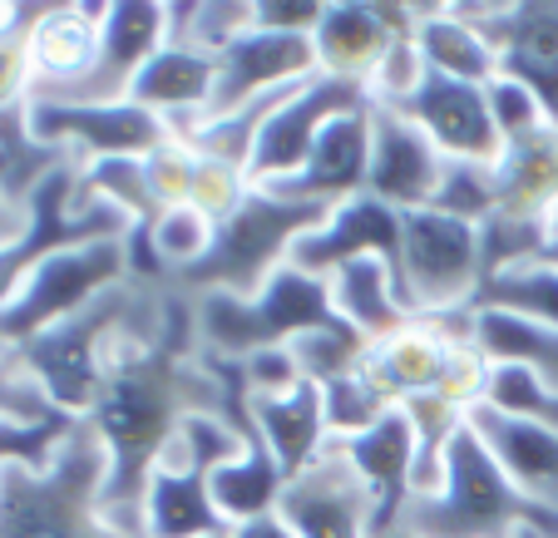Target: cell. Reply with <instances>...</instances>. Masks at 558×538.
Wrapping results in <instances>:
<instances>
[{
	"label": "cell",
	"instance_id": "2e32d148",
	"mask_svg": "<svg viewBox=\"0 0 558 538\" xmlns=\"http://www.w3.org/2000/svg\"><path fill=\"white\" fill-rule=\"evenodd\" d=\"M331 444L356 469L366 494L376 499V538H386L415 494V425L405 415V405H390L356 440H331Z\"/></svg>",
	"mask_w": 558,
	"mask_h": 538
},
{
	"label": "cell",
	"instance_id": "7bdbcfd3",
	"mask_svg": "<svg viewBox=\"0 0 558 538\" xmlns=\"http://www.w3.org/2000/svg\"><path fill=\"white\" fill-rule=\"evenodd\" d=\"M25 228H31V203L11 198V193H0V253L21 243Z\"/></svg>",
	"mask_w": 558,
	"mask_h": 538
},
{
	"label": "cell",
	"instance_id": "4dcf8cb0",
	"mask_svg": "<svg viewBox=\"0 0 558 538\" xmlns=\"http://www.w3.org/2000/svg\"><path fill=\"white\" fill-rule=\"evenodd\" d=\"M80 203H99L129 218V228H144L158 218V203L148 193L144 159H105V163H80Z\"/></svg>",
	"mask_w": 558,
	"mask_h": 538
},
{
	"label": "cell",
	"instance_id": "ab89813d",
	"mask_svg": "<svg viewBox=\"0 0 558 538\" xmlns=\"http://www.w3.org/2000/svg\"><path fill=\"white\" fill-rule=\"evenodd\" d=\"M485 95H489V114H495V129H499V138H505V148L538 134V129H548L538 99L529 95L519 80H509V74H499L495 85H485Z\"/></svg>",
	"mask_w": 558,
	"mask_h": 538
},
{
	"label": "cell",
	"instance_id": "3957f363",
	"mask_svg": "<svg viewBox=\"0 0 558 538\" xmlns=\"http://www.w3.org/2000/svg\"><path fill=\"white\" fill-rule=\"evenodd\" d=\"M337 306L322 277H306L296 267H282L257 296L232 292H198L193 296V341L203 360H247L253 351L287 346L302 331L331 327Z\"/></svg>",
	"mask_w": 558,
	"mask_h": 538
},
{
	"label": "cell",
	"instance_id": "ac0fdd59",
	"mask_svg": "<svg viewBox=\"0 0 558 538\" xmlns=\"http://www.w3.org/2000/svg\"><path fill=\"white\" fill-rule=\"evenodd\" d=\"M213 95H218V60L203 50H189V45H163L129 89V99L163 119L173 129V138H189L208 119Z\"/></svg>",
	"mask_w": 558,
	"mask_h": 538
},
{
	"label": "cell",
	"instance_id": "cb8c5ba5",
	"mask_svg": "<svg viewBox=\"0 0 558 538\" xmlns=\"http://www.w3.org/2000/svg\"><path fill=\"white\" fill-rule=\"evenodd\" d=\"M105 15L109 5H45L31 30V70H35L31 95H50V89L70 85V80H80L89 70Z\"/></svg>",
	"mask_w": 558,
	"mask_h": 538
},
{
	"label": "cell",
	"instance_id": "83f0119b",
	"mask_svg": "<svg viewBox=\"0 0 558 538\" xmlns=\"http://www.w3.org/2000/svg\"><path fill=\"white\" fill-rule=\"evenodd\" d=\"M474 311H505V317H524L558 331V267L519 262L509 272H495L474 296Z\"/></svg>",
	"mask_w": 558,
	"mask_h": 538
},
{
	"label": "cell",
	"instance_id": "ffe728a7",
	"mask_svg": "<svg viewBox=\"0 0 558 538\" xmlns=\"http://www.w3.org/2000/svg\"><path fill=\"white\" fill-rule=\"evenodd\" d=\"M470 430L489 444L509 479L538 499L544 509H558V430L554 425L524 420V415H505L495 405H474Z\"/></svg>",
	"mask_w": 558,
	"mask_h": 538
},
{
	"label": "cell",
	"instance_id": "6da1fadb",
	"mask_svg": "<svg viewBox=\"0 0 558 538\" xmlns=\"http://www.w3.org/2000/svg\"><path fill=\"white\" fill-rule=\"evenodd\" d=\"M109 450L80 420L45 465H0V538H129L105 514Z\"/></svg>",
	"mask_w": 558,
	"mask_h": 538
},
{
	"label": "cell",
	"instance_id": "d6986e66",
	"mask_svg": "<svg viewBox=\"0 0 558 538\" xmlns=\"http://www.w3.org/2000/svg\"><path fill=\"white\" fill-rule=\"evenodd\" d=\"M247 401V420H253L257 440L272 450L277 469L287 479H296L306 465H316L331 444V425H327V395L322 386L302 380L282 395H243Z\"/></svg>",
	"mask_w": 558,
	"mask_h": 538
},
{
	"label": "cell",
	"instance_id": "30bf717a",
	"mask_svg": "<svg viewBox=\"0 0 558 538\" xmlns=\"http://www.w3.org/2000/svg\"><path fill=\"white\" fill-rule=\"evenodd\" d=\"M277 518L296 538H376V499L366 494L337 444H327L316 465L287 479Z\"/></svg>",
	"mask_w": 558,
	"mask_h": 538
},
{
	"label": "cell",
	"instance_id": "d590c367",
	"mask_svg": "<svg viewBox=\"0 0 558 538\" xmlns=\"http://www.w3.org/2000/svg\"><path fill=\"white\" fill-rule=\"evenodd\" d=\"M485 405L505 415H524V420H538V425H554L558 430V395L544 391L529 370L519 366H495L489 370V391H485Z\"/></svg>",
	"mask_w": 558,
	"mask_h": 538
},
{
	"label": "cell",
	"instance_id": "9a60e30c",
	"mask_svg": "<svg viewBox=\"0 0 558 538\" xmlns=\"http://www.w3.org/2000/svg\"><path fill=\"white\" fill-rule=\"evenodd\" d=\"M405 119L430 134V144L440 148L445 159L460 163H485L495 169L499 154H505V138L495 129V114H489V95L485 85H464V80H445V74H425V85L415 89L401 105Z\"/></svg>",
	"mask_w": 558,
	"mask_h": 538
},
{
	"label": "cell",
	"instance_id": "484cf974",
	"mask_svg": "<svg viewBox=\"0 0 558 538\" xmlns=\"http://www.w3.org/2000/svg\"><path fill=\"white\" fill-rule=\"evenodd\" d=\"M208 489H213V504L218 514L228 518V528H247L257 518H272L277 504H282V489H287V475L277 469L272 450L257 440V430L247 435L243 454L218 465L208 475Z\"/></svg>",
	"mask_w": 558,
	"mask_h": 538
},
{
	"label": "cell",
	"instance_id": "d6a6232c",
	"mask_svg": "<svg viewBox=\"0 0 558 538\" xmlns=\"http://www.w3.org/2000/svg\"><path fill=\"white\" fill-rule=\"evenodd\" d=\"M435 212L445 218H460L470 228H485L499 208V193H495V169L485 163H460V159H445L440 173V188H435Z\"/></svg>",
	"mask_w": 558,
	"mask_h": 538
},
{
	"label": "cell",
	"instance_id": "ee69618b",
	"mask_svg": "<svg viewBox=\"0 0 558 538\" xmlns=\"http://www.w3.org/2000/svg\"><path fill=\"white\" fill-rule=\"evenodd\" d=\"M228 538H296V534L272 514V518H257V524H247V528H232Z\"/></svg>",
	"mask_w": 558,
	"mask_h": 538
},
{
	"label": "cell",
	"instance_id": "e575fe53",
	"mask_svg": "<svg viewBox=\"0 0 558 538\" xmlns=\"http://www.w3.org/2000/svg\"><path fill=\"white\" fill-rule=\"evenodd\" d=\"M70 420L50 405L45 386L21 366L15 351H0V425H54Z\"/></svg>",
	"mask_w": 558,
	"mask_h": 538
},
{
	"label": "cell",
	"instance_id": "b9f144b4",
	"mask_svg": "<svg viewBox=\"0 0 558 538\" xmlns=\"http://www.w3.org/2000/svg\"><path fill=\"white\" fill-rule=\"evenodd\" d=\"M322 15H327V0H257V30L306 35L312 40Z\"/></svg>",
	"mask_w": 558,
	"mask_h": 538
},
{
	"label": "cell",
	"instance_id": "603a6c76",
	"mask_svg": "<svg viewBox=\"0 0 558 538\" xmlns=\"http://www.w3.org/2000/svg\"><path fill=\"white\" fill-rule=\"evenodd\" d=\"M228 518L213 504L203 469L158 465L138 504V538H228Z\"/></svg>",
	"mask_w": 558,
	"mask_h": 538
},
{
	"label": "cell",
	"instance_id": "7402d4cb",
	"mask_svg": "<svg viewBox=\"0 0 558 538\" xmlns=\"http://www.w3.org/2000/svg\"><path fill=\"white\" fill-rule=\"evenodd\" d=\"M415 45H421L425 70L445 80H464V85L499 80V50L474 25L470 5H415Z\"/></svg>",
	"mask_w": 558,
	"mask_h": 538
},
{
	"label": "cell",
	"instance_id": "5b68a950",
	"mask_svg": "<svg viewBox=\"0 0 558 538\" xmlns=\"http://www.w3.org/2000/svg\"><path fill=\"white\" fill-rule=\"evenodd\" d=\"M129 282V237H95L45 257L5 306H0V351H21L40 331L80 317L105 292Z\"/></svg>",
	"mask_w": 558,
	"mask_h": 538
},
{
	"label": "cell",
	"instance_id": "bcb514c9",
	"mask_svg": "<svg viewBox=\"0 0 558 538\" xmlns=\"http://www.w3.org/2000/svg\"><path fill=\"white\" fill-rule=\"evenodd\" d=\"M386 538H405V534H386ZM524 538H544V534H524Z\"/></svg>",
	"mask_w": 558,
	"mask_h": 538
},
{
	"label": "cell",
	"instance_id": "f546056e",
	"mask_svg": "<svg viewBox=\"0 0 558 538\" xmlns=\"http://www.w3.org/2000/svg\"><path fill=\"white\" fill-rule=\"evenodd\" d=\"M247 30H257V0H189L169 5V45H189L218 60L228 45H238Z\"/></svg>",
	"mask_w": 558,
	"mask_h": 538
},
{
	"label": "cell",
	"instance_id": "f1b7e54d",
	"mask_svg": "<svg viewBox=\"0 0 558 538\" xmlns=\"http://www.w3.org/2000/svg\"><path fill=\"white\" fill-rule=\"evenodd\" d=\"M474 25L489 35V45L524 60H558V0L554 5H470Z\"/></svg>",
	"mask_w": 558,
	"mask_h": 538
},
{
	"label": "cell",
	"instance_id": "836d02e7",
	"mask_svg": "<svg viewBox=\"0 0 558 538\" xmlns=\"http://www.w3.org/2000/svg\"><path fill=\"white\" fill-rule=\"evenodd\" d=\"M45 5H11V21L0 25V114L31 105L35 70H31V30Z\"/></svg>",
	"mask_w": 558,
	"mask_h": 538
},
{
	"label": "cell",
	"instance_id": "8fae6325",
	"mask_svg": "<svg viewBox=\"0 0 558 538\" xmlns=\"http://www.w3.org/2000/svg\"><path fill=\"white\" fill-rule=\"evenodd\" d=\"M316 74H322V64H316V45L306 40V35L247 30L243 40L218 54V95H213L208 119H228L267 95L306 85ZM208 119H203V124H208Z\"/></svg>",
	"mask_w": 558,
	"mask_h": 538
},
{
	"label": "cell",
	"instance_id": "8d00e7d4",
	"mask_svg": "<svg viewBox=\"0 0 558 538\" xmlns=\"http://www.w3.org/2000/svg\"><path fill=\"white\" fill-rule=\"evenodd\" d=\"M193 173H198V154H193L189 138H169L163 148H154L144 159V179L154 193L158 212L163 208H183L193 198Z\"/></svg>",
	"mask_w": 558,
	"mask_h": 538
},
{
	"label": "cell",
	"instance_id": "4316f807",
	"mask_svg": "<svg viewBox=\"0 0 558 538\" xmlns=\"http://www.w3.org/2000/svg\"><path fill=\"white\" fill-rule=\"evenodd\" d=\"M474 346L489 356V366H519L558 395V331L538 327L505 311H474Z\"/></svg>",
	"mask_w": 558,
	"mask_h": 538
},
{
	"label": "cell",
	"instance_id": "f35d334b",
	"mask_svg": "<svg viewBox=\"0 0 558 538\" xmlns=\"http://www.w3.org/2000/svg\"><path fill=\"white\" fill-rule=\"evenodd\" d=\"M253 193V179L232 163H218V159H203L198 154V173H193V208L203 212L208 222H228L232 212L243 208V198Z\"/></svg>",
	"mask_w": 558,
	"mask_h": 538
},
{
	"label": "cell",
	"instance_id": "e0dca14e",
	"mask_svg": "<svg viewBox=\"0 0 558 538\" xmlns=\"http://www.w3.org/2000/svg\"><path fill=\"white\" fill-rule=\"evenodd\" d=\"M366 173H371V105L331 119L316 134L302 173H292L287 183H267V193L312 203V208H337V203L366 193Z\"/></svg>",
	"mask_w": 558,
	"mask_h": 538
},
{
	"label": "cell",
	"instance_id": "60d3db41",
	"mask_svg": "<svg viewBox=\"0 0 558 538\" xmlns=\"http://www.w3.org/2000/svg\"><path fill=\"white\" fill-rule=\"evenodd\" d=\"M238 380H243V395H282L292 386H302V366H296V356L287 346H267L253 351L247 360H238Z\"/></svg>",
	"mask_w": 558,
	"mask_h": 538
},
{
	"label": "cell",
	"instance_id": "277c9868",
	"mask_svg": "<svg viewBox=\"0 0 558 538\" xmlns=\"http://www.w3.org/2000/svg\"><path fill=\"white\" fill-rule=\"evenodd\" d=\"M327 212L331 208H312V203H292L267 188H253L243 198V208L232 212L228 222H218L213 253L169 286H179V292H189V296H198V292L257 296L287 267L292 247L302 243Z\"/></svg>",
	"mask_w": 558,
	"mask_h": 538
},
{
	"label": "cell",
	"instance_id": "f6af8a7d",
	"mask_svg": "<svg viewBox=\"0 0 558 538\" xmlns=\"http://www.w3.org/2000/svg\"><path fill=\"white\" fill-rule=\"evenodd\" d=\"M5 21H11V5H0V25H5Z\"/></svg>",
	"mask_w": 558,
	"mask_h": 538
},
{
	"label": "cell",
	"instance_id": "d4e9b609",
	"mask_svg": "<svg viewBox=\"0 0 558 538\" xmlns=\"http://www.w3.org/2000/svg\"><path fill=\"white\" fill-rule=\"evenodd\" d=\"M327 292H331L337 317L347 321L351 331H361L366 341H380L411 321L401 277L390 272L380 257H356V262L337 267V272L327 277Z\"/></svg>",
	"mask_w": 558,
	"mask_h": 538
},
{
	"label": "cell",
	"instance_id": "44dd1931",
	"mask_svg": "<svg viewBox=\"0 0 558 538\" xmlns=\"http://www.w3.org/2000/svg\"><path fill=\"white\" fill-rule=\"evenodd\" d=\"M499 222H554L558 218V129L519 138L495 163Z\"/></svg>",
	"mask_w": 558,
	"mask_h": 538
},
{
	"label": "cell",
	"instance_id": "8992f818",
	"mask_svg": "<svg viewBox=\"0 0 558 538\" xmlns=\"http://www.w3.org/2000/svg\"><path fill=\"white\" fill-rule=\"evenodd\" d=\"M401 277L411 317H440V311L474 306L485 286L480 228L445 218L435 208L401 212Z\"/></svg>",
	"mask_w": 558,
	"mask_h": 538
},
{
	"label": "cell",
	"instance_id": "1f68e13d",
	"mask_svg": "<svg viewBox=\"0 0 558 538\" xmlns=\"http://www.w3.org/2000/svg\"><path fill=\"white\" fill-rule=\"evenodd\" d=\"M366 346L371 341L361 337V331H351L347 321H331V327L302 331L296 341H287V351H292L296 366H302V380H312V386H331V380L356 376Z\"/></svg>",
	"mask_w": 558,
	"mask_h": 538
},
{
	"label": "cell",
	"instance_id": "7c38bea8",
	"mask_svg": "<svg viewBox=\"0 0 558 538\" xmlns=\"http://www.w3.org/2000/svg\"><path fill=\"white\" fill-rule=\"evenodd\" d=\"M356 257H380L390 272L401 277V212L386 208V203L371 198V193H356V198L337 203V208L292 247L287 267L327 282L337 267L356 262ZM401 286H405V277H401Z\"/></svg>",
	"mask_w": 558,
	"mask_h": 538
},
{
	"label": "cell",
	"instance_id": "7a4b0ae2",
	"mask_svg": "<svg viewBox=\"0 0 558 538\" xmlns=\"http://www.w3.org/2000/svg\"><path fill=\"white\" fill-rule=\"evenodd\" d=\"M390 534L405 538H558V509L529 499L514 479L499 469L489 444L464 425L450 444L445 479L435 494H415Z\"/></svg>",
	"mask_w": 558,
	"mask_h": 538
},
{
	"label": "cell",
	"instance_id": "9c48e42d",
	"mask_svg": "<svg viewBox=\"0 0 558 538\" xmlns=\"http://www.w3.org/2000/svg\"><path fill=\"white\" fill-rule=\"evenodd\" d=\"M371 95L361 85H347V80H331V74H316L306 85H296L282 105L267 114L263 134H257L253 163H247V179L253 188H267V183H287L292 173H302L306 154H312L316 134L331 124L337 114H351V109H366Z\"/></svg>",
	"mask_w": 558,
	"mask_h": 538
},
{
	"label": "cell",
	"instance_id": "ba28073f",
	"mask_svg": "<svg viewBox=\"0 0 558 538\" xmlns=\"http://www.w3.org/2000/svg\"><path fill=\"white\" fill-rule=\"evenodd\" d=\"M169 45V5L154 0H114L99 30V50L89 70L50 95H31L40 105H119L129 99L138 70Z\"/></svg>",
	"mask_w": 558,
	"mask_h": 538
},
{
	"label": "cell",
	"instance_id": "5bb4252c",
	"mask_svg": "<svg viewBox=\"0 0 558 538\" xmlns=\"http://www.w3.org/2000/svg\"><path fill=\"white\" fill-rule=\"evenodd\" d=\"M415 35V5H376V0H327V15L316 25V64L331 80L361 85L376 74L396 40Z\"/></svg>",
	"mask_w": 558,
	"mask_h": 538
},
{
	"label": "cell",
	"instance_id": "52a82bcc",
	"mask_svg": "<svg viewBox=\"0 0 558 538\" xmlns=\"http://www.w3.org/2000/svg\"><path fill=\"white\" fill-rule=\"evenodd\" d=\"M25 124L45 148L64 154L70 163H105V159H148L154 148L173 138L158 114L138 109L134 99L119 105H25Z\"/></svg>",
	"mask_w": 558,
	"mask_h": 538
},
{
	"label": "cell",
	"instance_id": "4fadbf2b",
	"mask_svg": "<svg viewBox=\"0 0 558 538\" xmlns=\"http://www.w3.org/2000/svg\"><path fill=\"white\" fill-rule=\"evenodd\" d=\"M445 173V154L430 144L415 119H405L401 109L371 105V173L366 193L380 198L396 212H421L435 203Z\"/></svg>",
	"mask_w": 558,
	"mask_h": 538
},
{
	"label": "cell",
	"instance_id": "74e56055",
	"mask_svg": "<svg viewBox=\"0 0 558 538\" xmlns=\"http://www.w3.org/2000/svg\"><path fill=\"white\" fill-rule=\"evenodd\" d=\"M322 395H327V425H331V440H356L361 430H371V425L380 420V415L390 411L386 401H380L376 391H371L366 380L347 376V380H331V386H322Z\"/></svg>",
	"mask_w": 558,
	"mask_h": 538
}]
</instances>
